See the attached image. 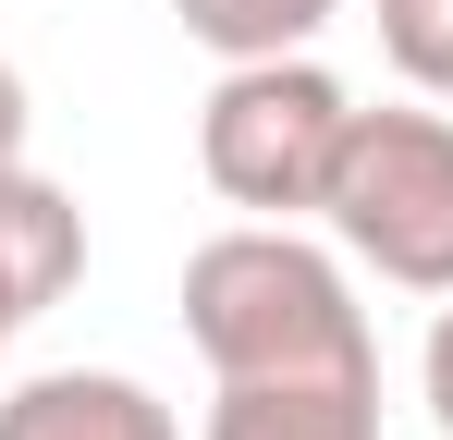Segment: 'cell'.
Listing matches in <instances>:
<instances>
[{
    "label": "cell",
    "instance_id": "obj_4",
    "mask_svg": "<svg viewBox=\"0 0 453 440\" xmlns=\"http://www.w3.org/2000/svg\"><path fill=\"white\" fill-rule=\"evenodd\" d=\"M86 269V209L50 184V171H25V159H0V343H25Z\"/></svg>",
    "mask_w": 453,
    "mask_h": 440
},
{
    "label": "cell",
    "instance_id": "obj_2",
    "mask_svg": "<svg viewBox=\"0 0 453 440\" xmlns=\"http://www.w3.org/2000/svg\"><path fill=\"white\" fill-rule=\"evenodd\" d=\"M343 123H356V98L306 62V49H282V62H221L209 110H196V171H209L245 220H295V209L331 196Z\"/></svg>",
    "mask_w": 453,
    "mask_h": 440
},
{
    "label": "cell",
    "instance_id": "obj_5",
    "mask_svg": "<svg viewBox=\"0 0 453 440\" xmlns=\"http://www.w3.org/2000/svg\"><path fill=\"white\" fill-rule=\"evenodd\" d=\"M0 440H184V429L123 367H37L25 391H0Z\"/></svg>",
    "mask_w": 453,
    "mask_h": 440
},
{
    "label": "cell",
    "instance_id": "obj_1",
    "mask_svg": "<svg viewBox=\"0 0 453 440\" xmlns=\"http://www.w3.org/2000/svg\"><path fill=\"white\" fill-rule=\"evenodd\" d=\"M184 343L209 355V379H368L380 391L368 306L343 257L306 245L295 220H233L184 257Z\"/></svg>",
    "mask_w": 453,
    "mask_h": 440
},
{
    "label": "cell",
    "instance_id": "obj_10",
    "mask_svg": "<svg viewBox=\"0 0 453 440\" xmlns=\"http://www.w3.org/2000/svg\"><path fill=\"white\" fill-rule=\"evenodd\" d=\"M25 123H37V110H25V73L0 62V159H25Z\"/></svg>",
    "mask_w": 453,
    "mask_h": 440
},
{
    "label": "cell",
    "instance_id": "obj_7",
    "mask_svg": "<svg viewBox=\"0 0 453 440\" xmlns=\"http://www.w3.org/2000/svg\"><path fill=\"white\" fill-rule=\"evenodd\" d=\"M172 12H184V37L221 49V62H282V49H306L343 0H172Z\"/></svg>",
    "mask_w": 453,
    "mask_h": 440
},
{
    "label": "cell",
    "instance_id": "obj_9",
    "mask_svg": "<svg viewBox=\"0 0 453 440\" xmlns=\"http://www.w3.org/2000/svg\"><path fill=\"white\" fill-rule=\"evenodd\" d=\"M417 391H429V416H441V440H453V306L429 318V355H417Z\"/></svg>",
    "mask_w": 453,
    "mask_h": 440
},
{
    "label": "cell",
    "instance_id": "obj_3",
    "mask_svg": "<svg viewBox=\"0 0 453 440\" xmlns=\"http://www.w3.org/2000/svg\"><path fill=\"white\" fill-rule=\"evenodd\" d=\"M319 220L343 257H368L404 293H453V123L441 110H356Z\"/></svg>",
    "mask_w": 453,
    "mask_h": 440
},
{
    "label": "cell",
    "instance_id": "obj_8",
    "mask_svg": "<svg viewBox=\"0 0 453 440\" xmlns=\"http://www.w3.org/2000/svg\"><path fill=\"white\" fill-rule=\"evenodd\" d=\"M368 25H380V49H392V73L417 98H453V0H380Z\"/></svg>",
    "mask_w": 453,
    "mask_h": 440
},
{
    "label": "cell",
    "instance_id": "obj_6",
    "mask_svg": "<svg viewBox=\"0 0 453 440\" xmlns=\"http://www.w3.org/2000/svg\"><path fill=\"white\" fill-rule=\"evenodd\" d=\"M209 440H380L368 379H221Z\"/></svg>",
    "mask_w": 453,
    "mask_h": 440
}]
</instances>
